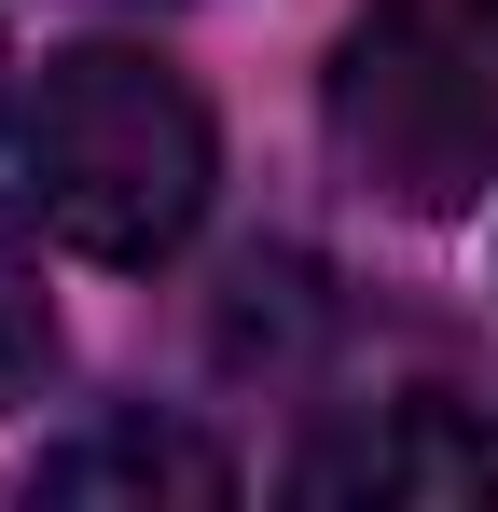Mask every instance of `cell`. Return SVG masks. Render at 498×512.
<instances>
[{
	"mask_svg": "<svg viewBox=\"0 0 498 512\" xmlns=\"http://www.w3.org/2000/svg\"><path fill=\"white\" fill-rule=\"evenodd\" d=\"M236 457L180 416H97L28 457V512H222Z\"/></svg>",
	"mask_w": 498,
	"mask_h": 512,
	"instance_id": "3957f363",
	"label": "cell"
},
{
	"mask_svg": "<svg viewBox=\"0 0 498 512\" xmlns=\"http://www.w3.org/2000/svg\"><path fill=\"white\" fill-rule=\"evenodd\" d=\"M485 485H498V443L457 402H374L291 457V499H485Z\"/></svg>",
	"mask_w": 498,
	"mask_h": 512,
	"instance_id": "277c9868",
	"label": "cell"
},
{
	"mask_svg": "<svg viewBox=\"0 0 498 512\" xmlns=\"http://www.w3.org/2000/svg\"><path fill=\"white\" fill-rule=\"evenodd\" d=\"M42 374H56V291H42V263L0 236V416L42 402Z\"/></svg>",
	"mask_w": 498,
	"mask_h": 512,
	"instance_id": "5b68a950",
	"label": "cell"
},
{
	"mask_svg": "<svg viewBox=\"0 0 498 512\" xmlns=\"http://www.w3.org/2000/svg\"><path fill=\"white\" fill-rule=\"evenodd\" d=\"M332 167L402 222H457L498 180V0H374L319 70Z\"/></svg>",
	"mask_w": 498,
	"mask_h": 512,
	"instance_id": "7a4b0ae2",
	"label": "cell"
},
{
	"mask_svg": "<svg viewBox=\"0 0 498 512\" xmlns=\"http://www.w3.org/2000/svg\"><path fill=\"white\" fill-rule=\"evenodd\" d=\"M14 180H28V222L83 263H166L194 222H208V180H222V139H208V97L180 84L139 42H70L42 56L28 84V125H14Z\"/></svg>",
	"mask_w": 498,
	"mask_h": 512,
	"instance_id": "6da1fadb",
	"label": "cell"
}]
</instances>
